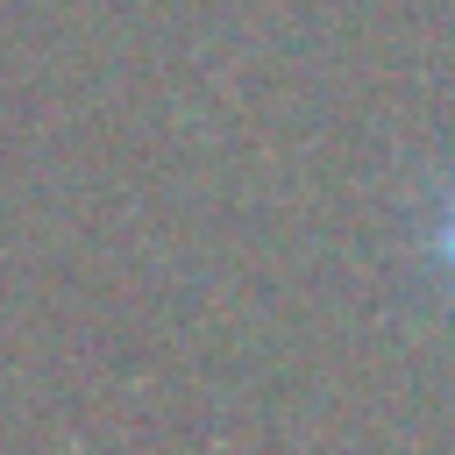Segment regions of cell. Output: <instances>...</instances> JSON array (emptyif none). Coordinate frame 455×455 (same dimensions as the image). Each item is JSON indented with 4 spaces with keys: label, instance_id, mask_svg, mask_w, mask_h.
I'll use <instances>...</instances> for the list:
<instances>
[{
    "label": "cell",
    "instance_id": "6da1fadb",
    "mask_svg": "<svg viewBox=\"0 0 455 455\" xmlns=\"http://www.w3.org/2000/svg\"><path fill=\"white\" fill-rule=\"evenodd\" d=\"M434 263L448 270V284H455V192L441 199V213H434Z\"/></svg>",
    "mask_w": 455,
    "mask_h": 455
}]
</instances>
